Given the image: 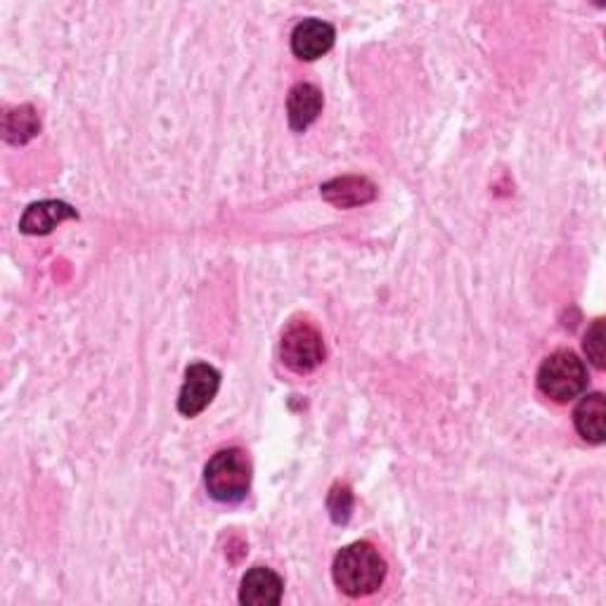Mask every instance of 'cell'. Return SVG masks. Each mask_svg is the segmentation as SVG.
Masks as SVG:
<instances>
[{"label": "cell", "instance_id": "1", "mask_svg": "<svg viewBox=\"0 0 606 606\" xmlns=\"http://www.w3.org/2000/svg\"><path fill=\"white\" fill-rule=\"evenodd\" d=\"M332 578L344 595L368 597L382 588L386 562L375 545L360 540L339 550L332 564Z\"/></svg>", "mask_w": 606, "mask_h": 606}, {"label": "cell", "instance_id": "2", "mask_svg": "<svg viewBox=\"0 0 606 606\" xmlns=\"http://www.w3.org/2000/svg\"><path fill=\"white\" fill-rule=\"evenodd\" d=\"M204 486L216 502L235 505L249 493L252 462L240 448L218 450L204 467Z\"/></svg>", "mask_w": 606, "mask_h": 606}, {"label": "cell", "instance_id": "3", "mask_svg": "<svg viewBox=\"0 0 606 606\" xmlns=\"http://www.w3.org/2000/svg\"><path fill=\"white\" fill-rule=\"evenodd\" d=\"M588 368L573 351H554L538 370V389L557 403H569L588 389Z\"/></svg>", "mask_w": 606, "mask_h": 606}, {"label": "cell", "instance_id": "4", "mask_svg": "<svg viewBox=\"0 0 606 606\" xmlns=\"http://www.w3.org/2000/svg\"><path fill=\"white\" fill-rule=\"evenodd\" d=\"M280 358L296 375H308L325 360V341L322 334L306 320H294L282 332Z\"/></svg>", "mask_w": 606, "mask_h": 606}, {"label": "cell", "instance_id": "5", "mask_svg": "<svg viewBox=\"0 0 606 606\" xmlns=\"http://www.w3.org/2000/svg\"><path fill=\"white\" fill-rule=\"evenodd\" d=\"M221 389V372L209 363H195L185 370L183 389L178 396V412L183 417H197L211 405Z\"/></svg>", "mask_w": 606, "mask_h": 606}, {"label": "cell", "instance_id": "6", "mask_svg": "<svg viewBox=\"0 0 606 606\" xmlns=\"http://www.w3.org/2000/svg\"><path fill=\"white\" fill-rule=\"evenodd\" d=\"M334 38H337V31H334L330 22H322L315 17L304 20L296 24L292 31V53L299 60L313 62L330 53Z\"/></svg>", "mask_w": 606, "mask_h": 606}, {"label": "cell", "instance_id": "7", "mask_svg": "<svg viewBox=\"0 0 606 606\" xmlns=\"http://www.w3.org/2000/svg\"><path fill=\"white\" fill-rule=\"evenodd\" d=\"M285 583L282 578L268 569V566H254L242 578L240 585V604L244 606H275L282 599Z\"/></svg>", "mask_w": 606, "mask_h": 606}, {"label": "cell", "instance_id": "8", "mask_svg": "<svg viewBox=\"0 0 606 606\" xmlns=\"http://www.w3.org/2000/svg\"><path fill=\"white\" fill-rule=\"evenodd\" d=\"M74 218H79V214H76L74 206H69L67 202L43 199L27 206V211L20 218V230L24 235H48V232H53L60 223L74 221Z\"/></svg>", "mask_w": 606, "mask_h": 606}, {"label": "cell", "instance_id": "9", "mask_svg": "<svg viewBox=\"0 0 606 606\" xmlns=\"http://www.w3.org/2000/svg\"><path fill=\"white\" fill-rule=\"evenodd\" d=\"M320 195L330 204L339 206V209H353V206H363L375 202L377 185L363 176H344L334 178L330 183L320 188Z\"/></svg>", "mask_w": 606, "mask_h": 606}, {"label": "cell", "instance_id": "10", "mask_svg": "<svg viewBox=\"0 0 606 606\" xmlns=\"http://www.w3.org/2000/svg\"><path fill=\"white\" fill-rule=\"evenodd\" d=\"M322 112V93L313 83H296L287 98V119L292 131L301 133Z\"/></svg>", "mask_w": 606, "mask_h": 606}, {"label": "cell", "instance_id": "11", "mask_svg": "<svg viewBox=\"0 0 606 606\" xmlns=\"http://www.w3.org/2000/svg\"><path fill=\"white\" fill-rule=\"evenodd\" d=\"M573 424L580 438L588 443H604L606 438V401L602 394H590L578 403L573 412Z\"/></svg>", "mask_w": 606, "mask_h": 606}, {"label": "cell", "instance_id": "12", "mask_svg": "<svg viewBox=\"0 0 606 606\" xmlns=\"http://www.w3.org/2000/svg\"><path fill=\"white\" fill-rule=\"evenodd\" d=\"M38 131H41V121H38V114L34 112V107L22 105L5 114L3 133H5L8 143H12V145L29 143L31 138L38 136Z\"/></svg>", "mask_w": 606, "mask_h": 606}, {"label": "cell", "instance_id": "13", "mask_svg": "<svg viewBox=\"0 0 606 606\" xmlns=\"http://www.w3.org/2000/svg\"><path fill=\"white\" fill-rule=\"evenodd\" d=\"M327 510L332 514L334 524H346L348 517H351V510H353L351 488H348L346 483L334 486L330 491V498H327Z\"/></svg>", "mask_w": 606, "mask_h": 606}, {"label": "cell", "instance_id": "14", "mask_svg": "<svg viewBox=\"0 0 606 606\" xmlns=\"http://www.w3.org/2000/svg\"><path fill=\"white\" fill-rule=\"evenodd\" d=\"M604 339H606V332H604V320H595L592 322V327L585 334V353L592 360V365L595 368H604V356H606V348H604Z\"/></svg>", "mask_w": 606, "mask_h": 606}]
</instances>
